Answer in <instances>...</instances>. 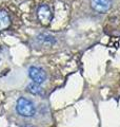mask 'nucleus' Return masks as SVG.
Instances as JSON below:
<instances>
[{
  "mask_svg": "<svg viewBox=\"0 0 120 127\" xmlns=\"http://www.w3.org/2000/svg\"><path fill=\"white\" fill-rule=\"evenodd\" d=\"M16 108H17L18 113L23 117H33L35 114V111H36L33 103L24 97H20L17 101Z\"/></svg>",
  "mask_w": 120,
  "mask_h": 127,
  "instance_id": "obj_1",
  "label": "nucleus"
},
{
  "mask_svg": "<svg viewBox=\"0 0 120 127\" xmlns=\"http://www.w3.org/2000/svg\"><path fill=\"white\" fill-rule=\"evenodd\" d=\"M37 16H38L39 21L41 22L43 26H47L52 21V18H53V14H52L50 7L46 4H42L38 7Z\"/></svg>",
  "mask_w": 120,
  "mask_h": 127,
  "instance_id": "obj_2",
  "label": "nucleus"
},
{
  "mask_svg": "<svg viewBox=\"0 0 120 127\" xmlns=\"http://www.w3.org/2000/svg\"><path fill=\"white\" fill-rule=\"evenodd\" d=\"M91 5L98 13H105L112 6V0H92Z\"/></svg>",
  "mask_w": 120,
  "mask_h": 127,
  "instance_id": "obj_3",
  "label": "nucleus"
},
{
  "mask_svg": "<svg viewBox=\"0 0 120 127\" xmlns=\"http://www.w3.org/2000/svg\"><path fill=\"white\" fill-rule=\"evenodd\" d=\"M29 75L35 83H37L39 85H41L42 83L45 81L44 71L40 68H37V67H31L29 70Z\"/></svg>",
  "mask_w": 120,
  "mask_h": 127,
  "instance_id": "obj_4",
  "label": "nucleus"
},
{
  "mask_svg": "<svg viewBox=\"0 0 120 127\" xmlns=\"http://www.w3.org/2000/svg\"><path fill=\"white\" fill-rule=\"evenodd\" d=\"M11 26L10 15L5 11H0V31L6 30Z\"/></svg>",
  "mask_w": 120,
  "mask_h": 127,
  "instance_id": "obj_5",
  "label": "nucleus"
},
{
  "mask_svg": "<svg viewBox=\"0 0 120 127\" xmlns=\"http://www.w3.org/2000/svg\"><path fill=\"white\" fill-rule=\"evenodd\" d=\"M27 91L33 94H38L41 92V88H40V85L37 84V83H31V84L27 86Z\"/></svg>",
  "mask_w": 120,
  "mask_h": 127,
  "instance_id": "obj_6",
  "label": "nucleus"
},
{
  "mask_svg": "<svg viewBox=\"0 0 120 127\" xmlns=\"http://www.w3.org/2000/svg\"><path fill=\"white\" fill-rule=\"evenodd\" d=\"M22 127H31V126H22Z\"/></svg>",
  "mask_w": 120,
  "mask_h": 127,
  "instance_id": "obj_7",
  "label": "nucleus"
}]
</instances>
